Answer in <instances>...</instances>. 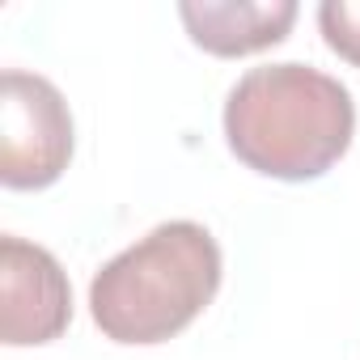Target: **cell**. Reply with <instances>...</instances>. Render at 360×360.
Instances as JSON below:
<instances>
[{
	"label": "cell",
	"mask_w": 360,
	"mask_h": 360,
	"mask_svg": "<svg viewBox=\"0 0 360 360\" xmlns=\"http://www.w3.org/2000/svg\"><path fill=\"white\" fill-rule=\"evenodd\" d=\"M187 34L208 56H255L263 47H276L288 26L297 22L292 0H204V5H178Z\"/></svg>",
	"instance_id": "5b68a950"
},
{
	"label": "cell",
	"mask_w": 360,
	"mask_h": 360,
	"mask_svg": "<svg viewBox=\"0 0 360 360\" xmlns=\"http://www.w3.org/2000/svg\"><path fill=\"white\" fill-rule=\"evenodd\" d=\"M356 136L347 85L309 64L250 68L225 98L229 153L255 174L305 183L326 174Z\"/></svg>",
	"instance_id": "6da1fadb"
},
{
	"label": "cell",
	"mask_w": 360,
	"mask_h": 360,
	"mask_svg": "<svg viewBox=\"0 0 360 360\" xmlns=\"http://www.w3.org/2000/svg\"><path fill=\"white\" fill-rule=\"evenodd\" d=\"M0 335L9 347L51 343L72 322V288L51 250L5 233L0 238Z\"/></svg>",
	"instance_id": "277c9868"
},
{
	"label": "cell",
	"mask_w": 360,
	"mask_h": 360,
	"mask_svg": "<svg viewBox=\"0 0 360 360\" xmlns=\"http://www.w3.org/2000/svg\"><path fill=\"white\" fill-rule=\"evenodd\" d=\"M221 271V246L204 225L165 221L94 276L89 314L115 343H165L212 305Z\"/></svg>",
	"instance_id": "7a4b0ae2"
},
{
	"label": "cell",
	"mask_w": 360,
	"mask_h": 360,
	"mask_svg": "<svg viewBox=\"0 0 360 360\" xmlns=\"http://www.w3.org/2000/svg\"><path fill=\"white\" fill-rule=\"evenodd\" d=\"M72 115L64 94L39 77L9 68L0 77V183L9 191H43L72 161Z\"/></svg>",
	"instance_id": "3957f363"
},
{
	"label": "cell",
	"mask_w": 360,
	"mask_h": 360,
	"mask_svg": "<svg viewBox=\"0 0 360 360\" xmlns=\"http://www.w3.org/2000/svg\"><path fill=\"white\" fill-rule=\"evenodd\" d=\"M318 30L339 60L360 68V0H326L318 9Z\"/></svg>",
	"instance_id": "8992f818"
}]
</instances>
